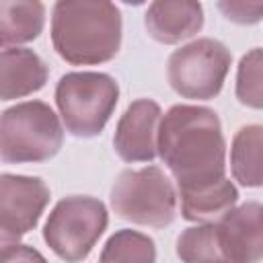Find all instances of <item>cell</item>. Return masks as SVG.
Instances as JSON below:
<instances>
[{
    "label": "cell",
    "mask_w": 263,
    "mask_h": 263,
    "mask_svg": "<svg viewBox=\"0 0 263 263\" xmlns=\"http://www.w3.org/2000/svg\"><path fill=\"white\" fill-rule=\"evenodd\" d=\"M109 226L107 205L92 195H70L60 199L43 226L49 251L68 263L84 261Z\"/></svg>",
    "instance_id": "obj_6"
},
{
    "label": "cell",
    "mask_w": 263,
    "mask_h": 263,
    "mask_svg": "<svg viewBox=\"0 0 263 263\" xmlns=\"http://www.w3.org/2000/svg\"><path fill=\"white\" fill-rule=\"evenodd\" d=\"M49 68L29 47L0 49V101L25 99L45 86Z\"/></svg>",
    "instance_id": "obj_12"
},
{
    "label": "cell",
    "mask_w": 263,
    "mask_h": 263,
    "mask_svg": "<svg viewBox=\"0 0 263 263\" xmlns=\"http://www.w3.org/2000/svg\"><path fill=\"white\" fill-rule=\"evenodd\" d=\"M111 210L117 218L146 228H164L177 216V189L160 166L125 168L111 187Z\"/></svg>",
    "instance_id": "obj_5"
},
{
    "label": "cell",
    "mask_w": 263,
    "mask_h": 263,
    "mask_svg": "<svg viewBox=\"0 0 263 263\" xmlns=\"http://www.w3.org/2000/svg\"><path fill=\"white\" fill-rule=\"evenodd\" d=\"M177 257L187 263L224 261L218 245L216 222H199L185 228L177 238Z\"/></svg>",
    "instance_id": "obj_17"
},
{
    "label": "cell",
    "mask_w": 263,
    "mask_h": 263,
    "mask_svg": "<svg viewBox=\"0 0 263 263\" xmlns=\"http://www.w3.org/2000/svg\"><path fill=\"white\" fill-rule=\"evenodd\" d=\"M51 191L41 177L31 175H0V228L16 238H23L37 228Z\"/></svg>",
    "instance_id": "obj_8"
},
{
    "label": "cell",
    "mask_w": 263,
    "mask_h": 263,
    "mask_svg": "<svg viewBox=\"0 0 263 263\" xmlns=\"http://www.w3.org/2000/svg\"><path fill=\"white\" fill-rule=\"evenodd\" d=\"M177 199L181 201L183 220L195 224L216 222L238 203V189L228 177H222L195 189L177 191Z\"/></svg>",
    "instance_id": "obj_13"
},
{
    "label": "cell",
    "mask_w": 263,
    "mask_h": 263,
    "mask_svg": "<svg viewBox=\"0 0 263 263\" xmlns=\"http://www.w3.org/2000/svg\"><path fill=\"white\" fill-rule=\"evenodd\" d=\"M43 261L45 257L29 245H23L21 238L12 236L4 228H0V261Z\"/></svg>",
    "instance_id": "obj_20"
},
{
    "label": "cell",
    "mask_w": 263,
    "mask_h": 263,
    "mask_svg": "<svg viewBox=\"0 0 263 263\" xmlns=\"http://www.w3.org/2000/svg\"><path fill=\"white\" fill-rule=\"evenodd\" d=\"M60 119L76 138H95L109 123L119 103V82L107 72H68L55 84Z\"/></svg>",
    "instance_id": "obj_4"
},
{
    "label": "cell",
    "mask_w": 263,
    "mask_h": 263,
    "mask_svg": "<svg viewBox=\"0 0 263 263\" xmlns=\"http://www.w3.org/2000/svg\"><path fill=\"white\" fill-rule=\"evenodd\" d=\"M64 144V125L43 101H23L0 113V162L39 164Z\"/></svg>",
    "instance_id": "obj_3"
},
{
    "label": "cell",
    "mask_w": 263,
    "mask_h": 263,
    "mask_svg": "<svg viewBox=\"0 0 263 263\" xmlns=\"http://www.w3.org/2000/svg\"><path fill=\"white\" fill-rule=\"evenodd\" d=\"M230 64L232 53L222 41L199 37L168 55L166 80L183 99L210 101L220 95Z\"/></svg>",
    "instance_id": "obj_7"
},
{
    "label": "cell",
    "mask_w": 263,
    "mask_h": 263,
    "mask_svg": "<svg viewBox=\"0 0 263 263\" xmlns=\"http://www.w3.org/2000/svg\"><path fill=\"white\" fill-rule=\"evenodd\" d=\"M205 14L199 0H152L146 14V33L162 43L177 45L203 29Z\"/></svg>",
    "instance_id": "obj_11"
},
{
    "label": "cell",
    "mask_w": 263,
    "mask_h": 263,
    "mask_svg": "<svg viewBox=\"0 0 263 263\" xmlns=\"http://www.w3.org/2000/svg\"><path fill=\"white\" fill-rule=\"evenodd\" d=\"M156 156L171 171L177 191L226 177V140L218 113L203 105H173L158 123Z\"/></svg>",
    "instance_id": "obj_1"
},
{
    "label": "cell",
    "mask_w": 263,
    "mask_h": 263,
    "mask_svg": "<svg viewBox=\"0 0 263 263\" xmlns=\"http://www.w3.org/2000/svg\"><path fill=\"white\" fill-rule=\"evenodd\" d=\"M45 27L41 0H0V49L35 41Z\"/></svg>",
    "instance_id": "obj_14"
},
{
    "label": "cell",
    "mask_w": 263,
    "mask_h": 263,
    "mask_svg": "<svg viewBox=\"0 0 263 263\" xmlns=\"http://www.w3.org/2000/svg\"><path fill=\"white\" fill-rule=\"evenodd\" d=\"M123 4H129V6H140V4H144L146 0H121Z\"/></svg>",
    "instance_id": "obj_21"
},
{
    "label": "cell",
    "mask_w": 263,
    "mask_h": 263,
    "mask_svg": "<svg viewBox=\"0 0 263 263\" xmlns=\"http://www.w3.org/2000/svg\"><path fill=\"white\" fill-rule=\"evenodd\" d=\"M99 259L103 263H119V261L152 263V261H156V245L144 232H138L132 228H121L109 236Z\"/></svg>",
    "instance_id": "obj_16"
},
{
    "label": "cell",
    "mask_w": 263,
    "mask_h": 263,
    "mask_svg": "<svg viewBox=\"0 0 263 263\" xmlns=\"http://www.w3.org/2000/svg\"><path fill=\"white\" fill-rule=\"evenodd\" d=\"M261 148L263 127L259 123L242 125L230 144V171L238 185L259 189L263 183L261 175Z\"/></svg>",
    "instance_id": "obj_15"
},
{
    "label": "cell",
    "mask_w": 263,
    "mask_h": 263,
    "mask_svg": "<svg viewBox=\"0 0 263 263\" xmlns=\"http://www.w3.org/2000/svg\"><path fill=\"white\" fill-rule=\"evenodd\" d=\"M49 35L64 62L99 66L119 53L123 18L113 0H55Z\"/></svg>",
    "instance_id": "obj_2"
},
{
    "label": "cell",
    "mask_w": 263,
    "mask_h": 263,
    "mask_svg": "<svg viewBox=\"0 0 263 263\" xmlns=\"http://www.w3.org/2000/svg\"><path fill=\"white\" fill-rule=\"evenodd\" d=\"M162 109L152 99H136L119 117L113 148L123 162H152L156 158V132Z\"/></svg>",
    "instance_id": "obj_9"
},
{
    "label": "cell",
    "mask_w": 263,
    "mask_h": 263,
    "mask_svg": "<svg viewBox=\"0 0 263 263\" xmlns=\"http://www.w3.org/2000/svg\"><path fill=\"white\" fill-rule=\"evenodd\" d=\"M261 47L247 51L236 70V99L240 105L251 109L263 107V86H261Z\"/></svg>",
    "instance_id": "obj_18"
},
{
    "label": "cell",
    "mask_w": 263,
    "mask_h": 263,
    "mask_svg": "<svg viewBox=\"0 0 263 263\" xmlns=\"http://www.w3.org/2000/svg\"><path fill=\"white\" fill-rule=\"evenodd\" d=\"M263 208L259 201H245L230 208L216 220L218 245L224 261L255 263L263 257Z\"/></svg>",
    "instance_id": "obj_10"
},
{
    "label": "cell",
    "mask_w": 263,
    "mask_h": 263,
    "mask_svg": "<svg viewBox=\"0 0 263 263\" xmlns=\"http://www.w3.org/2000/svg\"><path fill=\"white\" fill-rule=\"evenodd\" d=\"M218 8L230 23L259 25L263 18V0H218Z\"/></svg>",
    "instance_id": "obj_19"
}]
</instances>
